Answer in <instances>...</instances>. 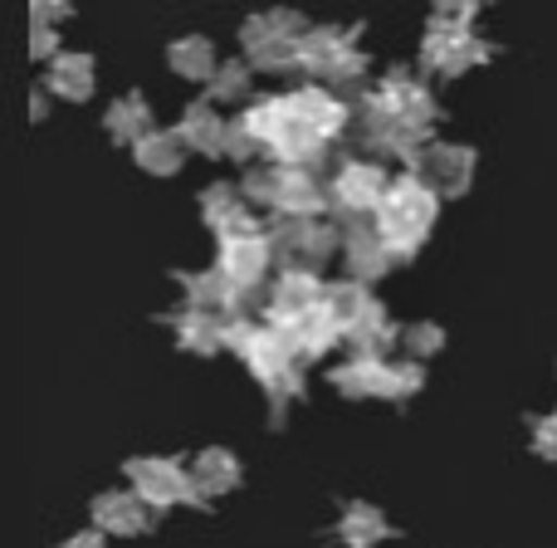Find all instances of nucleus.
I'll return each instance as SVG.
<instances>
[{"instance_id": "obj_11", "label": "nucleus", "mask_w": 557, "mask_h": 548, "mask_svg": "<svg viewBox=\"0 0 557 548\" xmlns=\"http://www.w3.org/2000/svg\"><path fill=\"white\" fill-rule=\"evenodd\" d=\"M186 137H191L196 147H215V137H221V123L211 118V108H191V118H186Z\"/></svg>"}, {"instance_id": "obj_12", "label": "nucleus", "mask_w": 557, "mask_h": 548, "mask_svg": "<svg viewBox=\"0 0 557 548\" xmlns=\"http://www.w3.org/2000/svg\"><path fill=\"white\" fill-rule=\"evenodd\" d=\"M137 127H147V118H143V98H127L123 108H113V133L133 137Z\"/></svg>"}, {"instance_id": "obj_13", "label": "nucleus", "mask_w": 557, "mask_h": 548, "mask_svg": "<svg viewBox=\"0 0 557 548\" xmlns=\"http://www.w3.org/2000/svg\"><path fill=\"white\" fill-rule=\"evenodd\" d=\"M143 162H147V167H162V172H172V167H176V143H172V137H157V143L147 137V143H143Z\"/></svg>"}, {"instance_id": "obj_9", "label": "nucleus", "mask_w": 557, "mask_h": 548, "mask_svg": "<svg viewBox=\"0 0 557 548\" xmlns=\"http://www.w3.org/2000/svg\"><path fill=\"white\" fill-rule=\"evenodd\" d=\"M88 59H59L54 64V88L59 94H69V98H84L88 94V84H94V74H88Z\"/></svg>"}, {"instance_id": "obj_6", "label": "nucleus", "mask_w": 557, "mask_h": 548, "mask_svg": "<svg viewBox=\"0 0 557 548\" xmlns=\"http://www.w3.org/2000/svg\"><path fill=\"white\" fill-rule=\"evenodd\" d=\"M274 206H278V211H288L294 221H304V216H313L318 206H323V196L313 192V182H308L304 172L278 167V172H274Z\"/></svg>"}, {"instance_id": "obj_4", "label": "nucleus", "mask_w": 557, "mask_h": 548, "mask_svg": "<svg viewBox=\"0 0 557 548\" xmlns=\"http://www.w3.org/2000/svg\"><path fill=\"white\" fill-rule=\"evenodd\" d=\"M270 265V241L264 235H240V241H225V255H221V275L231 279L235 289L255 284Z\"/></svg>"}, {"instance_id": "obj_8", "label": "nucleus", "mask_w": 557, "mask_h": 548, "mask_svg": "<svg viewBox=\"0 0 557 548\" xmlns=\"http://www.w3.org/2000/svg\"><path fill=\"white\" fill-rule=\"evenodd\" d=\"M425 172H431L435 186H460L470 176V153H460V147H431L425 153Z\"/></svg>"}, {"instance_id": "obj_5", "label": "nucleus", "mask_w": 557, "mask_h": 548, "mask_svg": "<svg viewBox=\"0 0 557 548\" xmlns=\"http://www.w3.org/2000/svg\"><path fill=\"white\" fill-rule=\"evenodd\" d=\"M386 192H392V186H386L382 172H376V167H367V162L343 167V172H337V182H333V202H337V206H352V211L382 206Z\"/></svg>"}, {"instance_id": "obj_3", "label": "nucleus", "mask_w": 557, "mask_h": 548, "mask_svg": "<svg viewBox=\"0 0 557 548\" xmlns=\"http://www.w3.org/2000/svg\"><path fill=\"white\" fill-rule=\"evenodd\" d=\"M490 49L474 45V35L460 25V20H441V25L425 35V59H431L435 69H445V74H460L465 64H474V59H484Z\"/></svg>"}, {"instance_id": "obj_7", "label": "nucleus", "mask_w": 557, "mask_h": 548, "mask_svg": "<svg viewBox=\"0 0 557 548\" xmlns=\"http://www.w3.org/2000/svg\"><path fill=\"white\" fill-rule=\"evenodd\" d=\"M278 241V251L288 255V260H294V270H304V260H323L327 255V231L323 226H308V221H294V226H284V231L274 235Z\"/></svg>"}, {"instance_id": "obj_1", "label": "nucleus", "mask_w": 557, "mask_h": 548, "mask_svg": "<svg viewBox=\"0 0 557 548\" xmlns=\"http://www.w3.org/2000/svg\"><path fill=\"white\" fill-rule=\"evenodd\" d=\"M343 123H347V108L337 103L333 94H323V88H298V94L255 103L240 127L250 137H260L278 162H304V157H318V147Z\"/></svg>"}, {"instance_id": "obj_14", "label": "nucleus", "mask_w": 557, "mask_h": 548, "mask_svg": "<svg viewBox=\"0 0 557 548\" xmlns=\"http://www.w3.org/2000/svg\"><path fill=\"white\" fill-rule=\"evenodd\" d=\"M411 343H421V353H431V348H435V333H431V328H416Z\"/></svg>"}, {"instance_id": "obj_2", "label": "nucleus", "mask_w": 557, "mask_h": 548, "mask_svg": "<svg viewBox=\"0 0 557 548\" xmlns=\"http://www.w3.org/2000/svg\"><path fill=\"white\" fill-rule=\"evenodd\" d=\"M431 221H435V196H431V186L416 182V176L392 182V192L376 206V235H382V245L392 255H411L416 245L425 241Z\"/></svg>"}, {"instance_id": "obj_10", "label": "nucleus", "mask_w": 557, "mask_h": 548, "mask_svg": "<svg viewBox=\"0 0 557 548\" xmlns=\"http://www.w3.org/2000/svg\"><path fill=\"white\" fill-rule=\"evenodd\" d=\"M172 64L176 69H191V78H206V69H211V49H206L201 39H186V45L172 49Z\"/></svg>"}]
</instances>
